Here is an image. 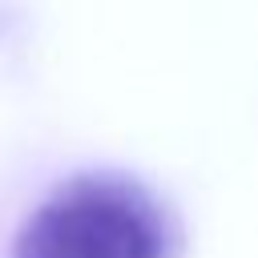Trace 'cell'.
Returning a JSON list of instances; mask_svg holds the SVG:
<instances>
[{
	"instance_id": "1",
	"label": "cell",
	"mask_w": 258,
	"mask_h": 258,
	"mask_svg": "<svg viewBox=\"0 0 258 258\" xmlns=\"http://www.w3.org/2000/svg\"><path fill=\"white\" fill-rule=\"evenodd\" d=\"M165 210L129 177H73L20 226L12 258H169Z\"/></svg>"
}]
</instances>
